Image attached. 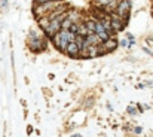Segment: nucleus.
<instances>
[{"instance_id":"f257e3e1","label":"nucleus","mask_w":153,"mask_h":137,"mask_svg":"<svg viewBox=\"0 0 153 137\" xmlns=\"http://www.w3.org/2000/svg\"><path fill=\"white\" fill-rule=\"evenodd\" d=\"M129 10H131V0H120V1L117 3V7H116V12H117V15L128 18V13H129Z\"/></svg>"},{"instance_id":"7ed1b4c3","label":"nucleus","mask_w":153,"mask_h":137,"mask_svg":"<svg viewBox=\"0 0 153 137\" xmlns=\"http://www.w3.org/2000/svg\"><path fill=\"white\" fill-rule=\"evenodd\" d=\"M28 45H30V48H31L33 51H39V49L43 46V43H42V40H40L39 36H33V37L28 40Z\"/></svg>"},{"instance_id":"9d476101","label":"nucleus","mask_w":153,"mask_h":137,"mask_svg":"<svg viewBox=\"0 0 153 137\" xmlns=\"http://www.w3.org/2000/svg\"><path fill=\"white\" fill-rule=\"evenodd\" d=\"M1 4H3V6H6V4H7V1H6V0H1Z\"/></svg>"},{"instance_id":"20e7f679","label":"nucleus","mask_w":153,"mask_h":137,"mask_svg":"<svg viewBox=\"0 0 153 137\" xmlns=\"http://www.w3.org/2000/svg\"><path fill=\"white\" fill-rule=\"evenodd\" d=\"M102 43H104L102 48H105V51H113V49L117 46V42H116L114 39H111V40H110V39H107V40H105V42H102Z\"/></svg>"},{"instance_id":"423d86ee","label":"nucleus","mask_w":153,"mask_h":137,"mask_svg":"<svg viewBox=\"0 0 153 137\" xmlns=\"http://www.w3.org/2000/svg\"><path fill=\"white\" fill-rule=\"evenodd\" d=\"M86 25H88L89 34L95 33V30H97V21H88V22H86Z\"/></svg>"},{"instance_id":"f03ea898","label":"nucleus","mask_w":153,"mask_h":137,"mask_svg":"<svg viewBox=\"0 0 153 137\" xmlns=\"http://www.w3.org/2000/svg\"><path fill=\"white\" fill-rule=\"evenodd\" d=\"M79 51H80V48H79V45H77L76 42H70L68 46L65 48V52H67L68 57H71V58L77 57V55H79Z\"/></svg>"},{"instance_id":"39448f33","label":"nucleus","mask_w":153,"mask_h":137,"mask_svg":"<svg viewBox=\"0 0 153 137\" xmlns=\"http://www.w3.org/2000/svg\"><path fill=\"white\" fill-rule=\"evenodd\" d=\"M101 22H102V25H104V28H105V31H108V33H113L114 31L113 24H111V19H102Z\"/></svg>"},{"instance_id":"0eeeda50","label":"nucleus","mask_w":153,"mask_h":137,"mask_svg":"<svg viewBox=\"0 0 153 137\" xmlns=\"http://www.w3.org/2000/svg\"><path fill=\"white\" fill-rule=\"evenodd\" d=\"M134 133H135V134H141V128H140V127H135V128H134Z\"/></svg>"},{"instance_id":"1a4fd4ad","label":"nucleus","mask_w":153,"mask_h":137,"mask_svg":"<svg viewBox=\"0 0 153 137\" xmlns=\"http://www.w3.org/2000/svg\"><path fill=\"white\" fill-rule=\"evenodd\" d=\"M46 1H51V0H36V3H39V4L40 3H46Z\"/></svg>"},{"instance_id":"6e6552de","label":"nucleus","mask_w":153,"mask_h":137,"mask_svg":"<svg viewBox=\"0 0 153 137\" xmlns=\"http://www.w3.org/2000/svg\"><path fill=\"white\" fill-rule=\"evenodd\" d=\"M128 112H129L131 115H135V109H132V107H129V109H128Z\"/></svg>"}]
</instances>
